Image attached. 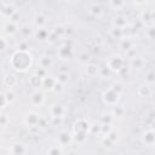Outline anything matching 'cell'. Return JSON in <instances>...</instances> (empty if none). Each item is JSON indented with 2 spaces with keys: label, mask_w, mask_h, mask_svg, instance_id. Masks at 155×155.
<instances>
[{
  "label": "cell",
  "mask_w": 155,
  "mask_h": 155,
  "mask_svg": "<svg viewBox=\"0 0 155 155\" xmlns=\"http://www.w3.org/2000/svg\"><path fill=\"white\" fill-rule=\"evenodd\" d=\"M11 64L16 70L24 71L30 68L31 65V56L27 51L18 50L11 58Z\"/></svg>",
  "instance_id": "6da1fadb"
},
{
  "label": "cell",
  "mask_w": 155,
  "mask_h": 155,
  "mask_svg": "<svg viewBox=\"0 0 155 155\" xmlns=\"http://www.w3.org/2000/svg\"><path fill=\"white\" fill-rule=\"evenodd\" d=\"M124 64H125V61L120 56H111L107 61V67L111 71H120L124 68Z\"/></svg>",
  "instance_id": "7a4b0ae2"
},
{
  "label": "cell",
  "mask_w": 155,
  "mask_h": 155,
  "mask_svg": "<svg viewBox=\"0 0 155 155\" xmlns=\"http://www.w3.org/2000/svg\"><path fill=\"white\" fill-rule=\"evenodd\" d=\"M119 98H120V93L116 92L115 88H109V90L104 91V93H103L104 103L108 105H115L117 103Z\"/></svg>",
  "instance_id": "3957f363"
},
{
  "label": "cell",
  "mask_w": 155,
  "mask_h": 155,
  "mask_svg": "<svg viewBox=\"0 0 155 155\" xmlns=\"http://www.w3.org/2000/svg\"><path fill=\"white\" fill-rule=\"evenodd\" d=\"M142 142L148 147H153L155 144V130L145 131L142 136Z\"/></svg>",
  "instance_id": "277c9868"
},
{
  "label": "cell",
  "mask_w": 155,
  "mask_h": 155,
  "mask_svg": "<svg viewBox=\"0 0 155 155\" xmlns=\"http://www.w3.org/2000/svg\"><path fill=\"white\" fill-rule=\"evenodd\" d=\"M39 121H40V117L38 116V114H34V113H30L25 116V124L30 127H34V126H39Z\"/></svg>",
  "instance_id": "5b68a950"
},
{
  "label": "cell",
  "mask_w": 155,
  "mask_h": 155,
  "mask_svg": "<svg viewBox=\"0 0 155 155\" xmlns=\"http://www.w3.org/2000/svg\"><path fill=\"white\" fill-rule=\"evenodd\" d=\"M70 140H71V134H70L69 132L63 131V132H61V133H59V136H58V142H59L61 147H63V145L68 144Z\"/></svg>",
  "instance_id": "8992f818"
},
{
  "label": "cell",
  "mask_w": 155,
  "mask_h": 155,
  "mask_svg": "<svg viewBox=\"0 0 155 155\" xmlns=\"http://www.w3.org/2000/svg\"><path fill=\"white\" fill-rule=\"evenodd\" d=\"M56 82L57 80H54L52 76H45L42 80V87H45L46 90H53Z\"/></svg>",
  "instance_id": "52a82bcc"
},
{
  "label": "cell",
  "mask_w": 155,
  "mask_h": 155,
  "mask_svg": "<svg viewBox=\"0 0 155 155\" xmlns=\"http://www.w3.org/2000/svg\"><path fill=\"white\" fill-rule=\"evenodd\" d=\"M64 108L62 107V105H58V104H56V105H53L52 108H51V116H54V117H63V115H64Z\"/></svg>",
  "instance_id": "ba28073f"
},
{
  "label": "cell",
  "mask_w": 155,
  "mask_h": 155,
  "mask_svg": "<svg viewBox=\"0 0 155 155\" xmlns=\"http://www.w3.org/2000/svg\"><path fill=\"white\" fill-rule=\"evenodd\" d=\"M30 102L33 105H41L44 102V94L41 92H35L30 97Z\"/></svg>",
  "instance_id": "9c48e42d"
},
{
  "label": "cell",
  "mask_w": 155,
  "mask_h": 155,
  "mask_svg": "<svg viewBox=\"0 0 155 155\" xmlns=\"http://www.w3.org/2000/svg\"><path fill=\"white\" fill-rule=\"evenodd\" d=\"M58 54H59V57H61V58L67 59L68 57H70V56H71V48H70V47H68V46H63V47H61V48H59Z\"/></svg>",
  "instance_id": "30bf717a"
},
{
  "label": "cell",
  "mask_w": 155,
  "mask_h": 155,
  "mask_svg": "<svg viewBox=\"0 0 155 155\" xmlns=\"http://www.w3.org/2000/svg\"><path fill=\"white\" fill-rule=\"evenodd\" d=\"M35 36L38 38V40L44 41V40H46V39L48 38V31H47V30H45L44 28H39V29H38V31L35 33Z\"/></svg>",
  "instance_id": "8fae6325"
},
{
  "label": "cell",
  "mask_w": 155,
  "mask_h": 155,
  "mask_svg": "<svg viewBox=\"0 0 155 155\" xmlns=\"http://www.w3.org/2000/svg\"><path fill=\"white\" fill-rule=\"evenodd\" d=\"M39 64H40V67H41V68L47 69V68H50V67L52 65V59H51L50 57H41V58H40Z\"/></svg>",
  "instance_id": "7c38bea8"
},
{
  "label": "cell",
  "mask_w": 155,
  "mask_h": 155,
  "mask_svg": "<svg viewBox=\"0 0 155 155\" xmlns=\"http://www.w3.org/2000/svg\"><path fill=\"white\" fill-rule=\"evenodd\" d=\"M34 22H35V24H36L39 28H42V27H44V24L46 23V17H44L42 15H36V16H35Z\"/></svg>",
  "instance_id": "4fadbf2b"
},
{
  "label": "cell",
  "mask_w": 155,
  "mask_h": 155,
  "mask_svg": "<svg viewBox=\"0 0 155 155\" xmlns=\"http://www.w3.org/2000/svg\"><path fill=\"white\" fill-rule=\"evenodd\" d=\"M97 73H98V67L94 64H90L86 68V74L90 76H94V75H97Z\"/></svg>",
  "instance_id": "5bb4252c"
},
{
  "label": "cell",
  "mask_w": 155,
  "mask_h": 155,
  "mask_svg": "<svg viewBox=\"0 0 155 155\" xmlns=\"http://www.w3.org/2000/svg\"><path fill=\"white\" fill-rule=\"evenodd\" d=\"M109 2L111 5V7L115 8V10H120L125 5V1L124 0H109Z\"/></svg>",
  "instance_id": "9a60e30c"
},
{
  "label": "cell",
  "mask_w": 155,
  "mask_h": 155,
  "mask_svg": "<svg viewBox=\"0 0 155 155\" xmlns=\"http://www.w3.org/2000/svg\"><path fill=\"white\" fill-rule=\"evenodd\" d=\"M131 64H132V67H136V65H137V69H140L142 65H143V61H142L140 58H136V57H133Z\"/></svg>",
  "instance_id": "2e32d148"
},
{
  "label": "cell",
  "mask_w": 155,
  "mask_h": 155,
  "mask_svg": "<svg viewBox=\"0 0 155 155\" xmlns=\"http://www.w3.org/2000/svg\"><path fill=\"white\" fill-rule=\"evenodd\" d=\"M68 80H69V75H68V74H64V73L59 74V75H58V79H57V81H59V82H62V84H65Z\"/></svg>",
  "instance_id": "e0dca14e"
},
{
  "label": "cell",
  "mask_w": 155,
  "mask_h": 155,
  "mask_svg": "<svg viewBox=\"0 0 155 155\" xmlns=\"http://www.w3.org/2000/svg\"><path fill=\"white\" fill-rule=\"evenodd\" d=\"M88 59H90V54L88 53H84V54H80L79 56V61L81 63H87Z\"/></svg>",
  "instance_id": "ac0fdd59"
},
{
  "label": "cell",
  "mask_w": 155,
  "mask_h": 155,
  "mask_svg": "<svg viewBox=\"0 0 155 155\" xmlns=\"http://www.w3.org/2000/svg\"><path fill=\"white\" fill-rule=\"evenodd\" d=\"M6 96H7V97L2 96V98H5V99H8V102H12V101L15 99V94H13V92H12V91H8Z\"/></svg>",
  "instance_id": "d6986e66"
},
{
  "label": "cell",
  "mask_w": 155,
  "mask_h": 155,
  "mask_svg": "<svg viewBox=\"0 0 155 155\" xmlns=\"http://www.w3.org/2000/svg\"><path fill=\"white\" fill-rule=\"evenodd\" d=\"M47 153H50V154H62V153H63V150L57 148V149H50Z\"/></svg>",
  "instance_id": "ffe728a7"
},
{
  "label": "cell",
  "mask_w": 155,
  "mask_h": 155,
  "mask_svg": "<svg viewBox=\"0 0 155 155\" xmlns=\"http://www.w3.org/2000/svg\"><path fill=\"white\" fill-rule=\"evenodd\" d=\"M133 1H134V4H137V5H143V4L147 2V0H133Z\"/></svg>",
  "instance_id": "44dd1931"
},
{
  "label": "cell",
  "mask_w": 155,
  "mask_h": 155,
  "mask_svg": "<svg viewBox=\"0 0 155 155\" xmlns=\"http://www.w3.org/2000/svg\"><path fill=\"white\" fill-rule=\"evenodd\" d=\"M153 125H154V130H155V121H154V124H153Z\"/></svg>",
  "instance_id": "7402d4cb"
},
{
  "label": "cell",
  "mask_w": 155,
  "mask_h": 155,
  "mask_svg": "<svg viewBox=\"0 0 155 155\" xmlns=\"http://www.w3.org/2000/svg\"><path fill=\"white\" fill-rule=\"evenodd\" d=\"M153 96H154V99H155V92H154V94H153Z\"/></svg>",
  "instance_id": "603a6c76"
}]
</instances>
